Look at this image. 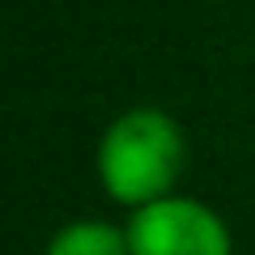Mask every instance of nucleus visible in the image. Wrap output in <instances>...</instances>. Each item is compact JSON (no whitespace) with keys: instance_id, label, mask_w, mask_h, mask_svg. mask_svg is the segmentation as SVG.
Segmentation results:
<instances>
[{"instance_id":"obj_1","label":"nucleus","mask_w":255,"mask_h":255,"mask_svg":"<svg viewBox=\"0 0 255 255\" xmlns=\"http://www.w3.org/2000/svg\"><path fill=\"white\" fill-rule=\"evenodd\" d=\"M183 157L187 145L179 124L153 107H140L107 128L98 145V174L111 200L140 209L170 196V187L183 174Z\"/></svg>"},{"instance_id":"obj_3","label":"nucleus","mask_w":255,"mask_h":255,"mask_svg":"<svg viewBox=\"0 0 255 255\" xmlns=\"http://www.w3.org/2000/svg\"><path fill=\"white\" fill-rule=\"evenodd\" d=\"M47 255H128V230L111 221H73L51 238Z\"/></svg>"},{"instance_id":"obj_2","label":"nucleus","mask_w":255,"mask_h":255,"mask_svg":"<svg viewBox=\"0 0 255 255\" xmlns=\"http://www.w3.org/2000/svg\"><path fill=\"white\" fill-rule=\"evenodd\" d=\"M128 255H230V230L209 204L162 196L128 221Z\"/></svg>"}]
</instances>
